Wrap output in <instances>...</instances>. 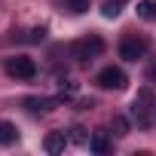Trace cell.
<instances>
[{"mask_svg":"<svg viewBox=\"0 0 156 156\" xmlns=\"http://www.w3.org/2000/svg\"><path fill=\"white\" fill-rule=\"evenodd\" d=\"M67 138H70L73 144H89V135H86V129H80V126H73V129L67 132Z\"/></svg>","mask_w":156,"mask_h":156,"instance_id":"cell-14","label":"cell"},{"mask_svg":"<svg viewBox=\"0 0 156 156\" xmlns=\"http://www.w3.org/2000/svg\"><path fill=\"white\" fill-rule=\"evenodd\" d=\"M110 132H113L116 138H126V135H129V119H126V116H113V119H110Z\"/></svg>","mask_w":156,"mask_h":156,"instance_id":"cell-11","label":"cell"},{"mask_svg":"<svg viewBox=\"0 0 156 156\" xmlns=\"http://www.w3.org/2000/svg\"><path fill=\"white\" fill-rule=\"evenodd\" d=\"M16 138H19V132L12 122H0V144H16Z\"/></svg>","mask_w":156,"mask_h":156,"instance_id":"cell-9","label":"cell"},{"mask_svg":"<svg viewBox=\"0 0 156 156\" xmlns=\"http://www.w3.org/2000/svg\"><path fill=\"white\" fill-rule=\"evenodd\" d=\"M25 104H28V110H34V113H46V110L55 107V101H43V98H28Z\"/></svg>","mask_w":156,"mask_h":156,"instance_id":"cell-10","label":"cell"},{"mask_svg":"<svg viewBox=\"0 0 156 156\" xmlns=\"http://www.w3.org/2000/svg\"><path fill=\"white\" fill-rule=\"evenodd\" d=\"M43 37H46V28H34V31L28 34V40H31V43H40Z\"/></svg>","mask_w":156,"mask_h":156,"instance_id":"cell-16","label":"cell"},{"mask_svg":"<svg viewBox=\"0 0 156 156\" xmlns=\"http://www.w3.org/2000/svg\"><path fill=\"white\" fill-rule=\"evenodd\" d=\"M67 141H70V138H67L64 132H49L46 141H43V147H46V153H61V150L67 147Z\"/></svg>","mask_w":156,"mask_h":156,"instance_id":"cell-6","label":"cell"},{"mask_svg":"<svg viewBox=\"0 0 156 156\" xmlns=\"http://www.w3.org/2000/svg\"><path fill=\"white\" fill-rule=\"evenodd\" d=\"M104 52V40L101 37H83V40H76L73 46H70V55L76 58V61H92V58H98Z\"/></svg>","mask_w":156,"mask_h":156,"instance_id":"cell-2","label":"cell"},{"mask_svg":"<svg viewBox=\"0 0 156 156\" xmlns=\"http://www.w3.org/2000/svg\"><path fill=\"white\" fill-rule=\"evenodd\" d=\"M138 19H144V22L156 19V0H141L138 3Z\"/></svg>","mask_w":156,"mask_h":156,"instance_id":"cell-8","label":"cell"},{"mask_svg":"<svg viewBox=\"0 0 156 156\" xmlns=\"http://www.w3.org/2000/svg\"><path fill=\"white\" fill-rule=\"evenodd\" d=\"M126 83H129L126 73H122L119 67H113V64L98 73V86H101V89H116V92H119V89H126Z\"/></svg>","mask_w":156,"mask_h":156,"instance_id":"cell-5","label":"cell"},{"mask_svg":"<svg viewBox=\"0 0 156 156\" xmlns=\"http://www.w3.org/2000/svg\"><path fill=\"white\" fill-rule=\"evenodd\" d=\"M144 52H147V40H141V37H135V34H129V37L119 43V55H122L126 61H138V58H144Z\"/></svg>","mask_w":156,"mask_h":156,"instance_id":"cell-4","label":"cell"},{"mask_svg":"<svg viewBox=\"0 0 156 156\" xmlns=\"http://www.w3.org/2000/svg\"><path fill=\"white\" fill-rule=\"evenodd\" d=\"M6 73L16 76V80H31L37 73V64L28 55H12V58H6Z\"/></svg>","mask_w":156,"mask_h":156,"instance_id":"cell-3","label":"cell"},{"mask_svg":"<svg viewBox=\"0 0 156 156\" xmlns=\"http://www.w3.org/2000/svg\"><path fill=\"white\" fill-rule=\"evenodd\" d=\"M64 9L73 12V16H83L89 9V0H64Z\"/></svg>","mask_w":156,"mask_h":156,"instance_id":"cell-13","label":"cell"},{"mask_svg":"<svg viewBox=\"0 0 156 156\" xmlns=\"http://www.w3.org/2000/svg\"><path fill=\"white\" fill-rule=\"evenodd\" d=\"M89 147H92L95 153H107V150H110V135H107L104 129L92 132V138H89Z\"/></svg>","mask_w":156,"mask_h":156,"instance_id":"cell-7","label":"cell"},{"mask_svg":"<svg viewBox=\"0 0 156 156\" xmlns=\"http://www.w3.org/2000/svg\"><path fill=\"white\" fill-rule=\"evenodd\" d=\"M153 89L150 86H144V89H138V95H135V101H132V113H135V119H138V126H150V119H153Z\"/></svg>","mask_w":156,"mask_h":156,"instance_id":"cell-1","label":"cell"},{"mask_svg":"<svg viewBox=\"0 0 156 156\" xmlns=\"http://www.w3.org/2000/svg\"><path fill=\"white\" fill-rule=\"evenodd\" d=\"M76 89H80V83H73V80L61 83V98H70V95H76Z\"/></svg>","mask_w":156,"mask_h":156,"instance_id":"cell-15","label":"cell"},{"mask_svg":"<svg viewBox=\"0 0 156 156\" xmlns=\"http://www.w3.org/2000/svg\"><path fill=\"white\" fill-rule=\"evenodd\" d=\"M147 80H150V83H153V86H156V61H153V64H150V67H147Z\"/></svg>","mask_w":156,"mask_h":156,"instance_id":"cell-17","label":"cell"},{"mask_svg":"<svg viewBox=\"0 0 156 156\" xmlns=\"http://www.w3.org/2000/svg\"><path fill=\"white\" fill-rule=\"evenodd\" d=\"M122 3H126V0H104L101 12H104L107 19H116V16H119V9H122Z\"/></svg>","mask_w":156,"mask_h":156,"instance_id":"cell-12","label":"cell"}]
</instances>
